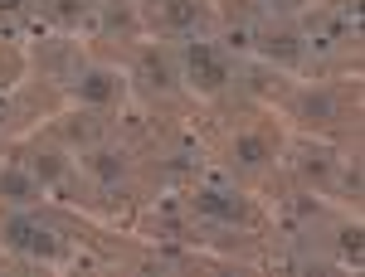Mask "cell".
I'll return each mask as SVG.
<instances>
[{
	"label": "cell",
	"mask_w": 365,
	"mask_h": 277,
	"mask_svg": "<svg viewBox=\"0 0 365 277\" xmlns=\"http://www.w3.org/2000/svg\"><path fill=\"white\" fill-rule=\"evenodd\" d=\"M185 58H190V78H195L205 93H215V88L229 83V68L215 58V49H210V44H190V49H185Z\"/></svg>",
	"instance_id": "6da1fadb"
},
{
	"label": "cell",
	"mask_w": 365,
	"mask_h": 277,
	"mask_svg": "<svg viewBox=\"0 0 365 277\" xmlns=\"http://www.w3.org/2000/svg\"><path fill=\"white\" fill-rule=\"evenodd\" d=\"M5 244H10V249H29V253H39V258H49V253L58 249L34 219H10L5 224Z\"/></svg>",
	"instance_id": "7a4b0ae2"
},
{
	"label": "cell",
	"mask_w": 365,
	"mask_h": 277,
	"mask_svg": "<svg viewBox=\"0 0 365 277\" xmlns=\"http://www.w3.org/2000/svg\"><path fill=\"white\" fill-rule=\"evenodd\" d=\"M195 209L200 214H210V219H244V204L234 199V194H225V190H200L195 194Z\"/></svg>",
	"instance_id": "3957f363"
},
{
	"label": "cell",
	"mask_w": 365,
	"mask_h": 277,
	"mask_svg": "<svg viewBox=\"0 0 365 277\" xmlns=\"http://www.w3.org/2000/svg\"><path fill=\"white\" fill-rule=\"evenodd\" d=\"M113 93H117V83H113V73H103V68H93V73L78 78V98L83 103H108Z\"/></svg>",
	"instance_id": "277c9868"
},
{
	"label": "cell",
	"mask_w": 365,
	"mask_h": 277,
	"mask_svg": "<svg viewBox=\"0 0 365 277\" xmlns=\"http://www.w3.org/2000/svg\"><path fill=\"white\" fill-rule=\"evenodd\" d=\"M166 20L175 29H190L200 20V0H166Z\"/></svg>",
	"instance_id": "5b68a950"
},
{
	"label": "cell",
	"mask_w": 365,
	"mask_h": 277,
	"mask_svg": "<svg viewBox=\"0 0 365 277\" xmlns=\"http://www.w3.org/2000/svg\"><path fill=\"white\" fill-rule=\"evenodd\" d=\"M0 194H10V199H29V194H34V185H29L20 170H5V175H0Z\"/></svg>",
	"instance_id": "8992f818"
},
{
	"label": "cell",
	"mask_w": 365,
	"mask_h": 277,
	"mask_svg": "<svg viewBox=\"0 0 365 277\" xmlns=\"http://www.w3.org/2000/svg\"><path fill=\"white\" fill-rule=\"evenodd\" d=\"M239 161H244V166H263V161H268V146L258 137H244L239 141Z\"/></svg>",
	"instance_id": "52a82bcc"
},
{
	"label": "cell",
	"mask_w": 365,
	"mask_h": 277,
	"mask_svg": "<svg viewBox=\"0 0 365 277\" xmlns=\"http://www.w3.org/2000/svg\"><path fill=\"white\" fill-rule=\"evenodd\" d=\"M93 170H98L103 180H117V175H122V156H113V151H98V156H93Z\"/></svg>",
	"instance_id": "ba28073f"
},
{
	"label": "cell",
	"mask_w": 365,
	"mask_h": 277,
	"mask_svg": "<svg viewBox=\"0 0 365 277\" xmlns=\"http://www.w3.org/2000/svg\"><path fill=\"white\" fill-rule=\"evenodd\" d=\"M268 54H278V58H292V54H297V44H292V39L282 34V39H268Z\"/></svg>",
	"instance_id": "9c48e42d"
},
{
	"label": "cell",
	"mask_w": 365,
	"mask_h": 277,
	"mask_svg": "<svg viewBox=\"0 0 365 277\" xmlns=\"http://www.w3.org/2000/svg\"><path fill=\"white\" fill-rule=\"evenodd\" d=\"M341 249L356 258V253H361V229H346V234H341Z\"/></svg>",
	"instance_id": "30bf717a"
},
{
	"label": "cell",
	"mask_w": 365,
	"mask_h": 277,
	"mask_svg": "<svg viewBox=\"0 0 365 277\" xmlns=\"http://www.w3.org/2000/svg\"><path fill=\"white\" fill-rule=\"evenodd\" d=\"M20 5H25V0H0V10H20Z\"/></svg>",
	"instance_id": "8fae6325"
},
{
	"label": "cell",
	"mask_w": 365,
	"mask_h": 277,
	"mask_svg": "<svg viewBox=\"0 0 365 277\" xmlns=\"http://www.w3.org/2000/svg\"><path fill=\"white\" fill-rule=\"evenodd\" d=\"M273 5H302V0H273Z\"/></svg>",
	"instance_id": "7c38bea8"
}]
</instances>
